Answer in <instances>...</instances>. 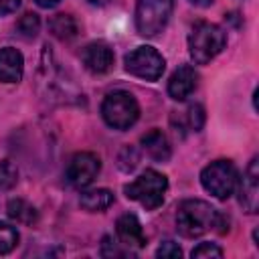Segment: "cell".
Listing matches in <instances>:
<instances>
[{
  "mask_svg": "<svg viewBox=\"0 0 259 259\" xmlns=\"http://www.w3.org/2000/svg\"><path fill=\"white\" fill-rule=\"evenodd\" d=\"M219 210L212 208L206 200L200 198H188L182 200L176 212V229L182 237L186 239H194L200 237L204 233H208L210 229H214Z\"/></svg>",
  "mask_w": 259,
  "mask_h": 259,
  "instance_id": "obj_1",
  "label": "cell"
},
{
  "mask_svg": "<svg viewBox=\"0 0 259 259\" xmlns=\"http://www.w3.org/2000/svg\"><path fill=\"white\" fill-rule=\"evenodd\" d=\"M227 45V34L219 24L200 20L190 28L188 34V53L196 65L210 63Z\"/></svg>",
  "mask_w": 259,
  "mask_h": 259,
  "instance_id": "obj_2",
  "label": "cell"
},
{
  "mask_svg": "<svg viewBox=\"0 0 259 259\" xmlns=\"http://www.w3.org/2000/svg\"><path fill=\"white\" fill-rule=\"evenodd\" d=\"M166 190H168V178L154 168L144 170L134 182L123 186L125 196L138 200L146 210H154L162 206Z\"/></svg>",
  "mask_w": 259,
  "mask_h": 259,
  "instance_id": "obj_3",
  "label": "cell"
},
{
  "mask_svg": "<svg viewBox=\"0 0 259 259\" xmlns=\"http://www.w3.org/2000/svg\"><path fill=\"white\" fill-rule=\"evenodd\" d=\"M103 121L113 130H130L140 117V103L130 91H111L101 103Z\"/></svg>",
  "mask_w": 259,
  "mask_h": 259,
  "instance_id": "obj_4",
  "label": "cell"
},
{
  "mask_svg": "<svg viewBox=\"0 0 259 259\" xmlns=\"http://www.w3.org/2000/svg\"><path fill=\"white\" fill-rule=\"evenodd\" d=\"M174 10V0H138L136 2V30L142 36H158Z\"/></svg>",
  "mask_w": 259,
  "mask_h": 259,
  "instance_id": "obj_5",
  "label": "cell"
},
{
  "mask_svg": "<svg viewBox=\"0 0 259 259\" xmlns=\"http://www.w3.org/2000/svg\"><path fill=\"white\" fill-rule=\"evenodd\" d=\"M239 182V172L231 160H214L200 172V184L219 200H227Z\"/></svg>",
  "mask_w": 259,
  "mask_h": 259,
  "instance_id": "obj_6",
  "label": "cell"
},
{
  "mask_svg": "<svg viewBox=\"0 0 259 259\" xmlns=\"http://www.w3.org/2000/svg\"><path fill=\"white\" fill-rule=\"evenodd\" d=\"M164 67H166L164 57L154 47L148 45H142L125 55V71L146 81H158L164 73Z\"/></svg>",
  "mask_w": 259,
  "mask_h": 259,
  "instance_id": "obj_7",
  "label": "cell"
},
{
  "mask_svg": "<svg viewBox=\"0 0 259 259\" xmlns=\"http://www.w3.org/2000/svg\"><path fill=\"white\" fill-rule=\"evenodd\" d=\"M101 160L93 152H79L71 158L67 166V180L73 188H87L99 174Z\"/></svg>",
  "mask_w": 259,
  "mask_h": 259,
  "instance_id": "obj_8",
  "label": "cell"
},
{
  "mask_svg": "<svg viewBox=\"0 0 259 259\" xmlns=\"http://www.w3.org/2000/svg\"><path fill=\"white\" fill-rule=\"evenodd\" d=\"M81 59L87 71H91L93 75H103L113 67L115 57H113V49L105 40H95L83 49Z\"/></svg>",
  "mask_w": 259,
  "mask_h": 259,
  "instance_id": "obj_9",
  "label": "cell"
},
{
  "mask_svg": "<svg viewBox=\"0 0 259 259\" xmlns=\"http://www.w3.org/2000/svg\"><path fill=\"white\" fill-rule=\"evenodd\" d=\"M239 202L247 212H257V204H259V158L255 156L249 166L247 172L241 180L239 186Z\"/></svg>",
  "mask_w": 259,
  "mask_h": 259,
  "instance_id": "obj_10",
  "label": "cell"
},
{
  "mask_svg": "<svg viewBox=\"0 0 259 259\" xmlns=\"http://www.w3.org/2000/svg\"><path fill=\"white\" fill-rule=\"evenodd\" d=\"M198 87V73L190 65H180L168 81V95L176 101H184Z\"/></svg>",
  "mask_w": 259,
  "mask_h": 259,
  "instance_id": "obj_11",
  "label": "cell"
},
{
  "mask_svg": "<svg viewBox=\"0 0 259 259\" xmlns=\"http://www.w3.org/2000/svg\"><path fill=\"white\" fill-rule=\"evenodd\" d=\"M115 233H117L119 243L125 247L142 249L146 245V235H144V229H142L136 214H130V212L121 214L115 223Z\"/></svg>",
  "mask_w": 259,
  "mask_h": 259,
  "instance_id": "obj_12",
  "label": "cell"
},
{
  "mask_svg": "<svg viewBox=\"0 0 259 259\" xmlns=\"http://www.w3.org/2000/svg\"><path fill=\"white\" fill-rule=\"evenodd\" d=\"M22 73H24L22 53L12 47L0 49V81L2 83H18L22 79Z\"/></svg>",
  "mask_w": 259,
  "mask_h": 259,
  "instance_id": "obj_13",
  "label": "cell"
},
{
  "mask_svg": "<svg viewBox=\"0 0 259 259\" xmlns=\"http://www.w3.org/2000/svg\"><path fill=\"white\" fill-rule=\"evenodd\" d=\"M142 148L156 162H166L172 154L170 142L162 130H150L148 134H144L142 136Z\"/></svg>",
  "mask_w": 259,
  "mask_h": 259,
  "instance_id": "obj_14",
  "label": "cell"
},
{
  "mask_svg": "<svg viewBox=\"0 0 259 259\" xmlns=\"http://www.w3.org/2000/svg\"><path fill=\"white\" fill-rule=\"evenodd\" d=\"M79 204L89 212H101V210H105L113 204V192L107 190V188L85 190V192H81Z\"/></svg>",
  "mask_w": 259,
  "mask_h": 259,
  "instance_id": "obj_15",
  "label": "cell"
},
{
  "mask_svg": "<svg viewBox=\"0 0 259 259\" xmlns=\"http://www.w3.org/2000/svg\"><path fill=\"white\" fill-rule=\"evenodd\" d=\"M6 212L12 221L20 223V225H34L38 221V210L24 198H10L6 204Z\"/></svg>",
  "mask_w": 259,
  "mask_h": 259,
  "instance_id": "obj_16",
  "label": "cell"
},
{
  "mask_svg": "<svg viewBox=\"0 0 259 259\" xmlns=\"http://www.w3.org/2000/svg\"><path fill=\"white\" fill-rule=\"evenodd\" d=\"M51 32L61 40H71L77 36V22L71 14H57L49 22Z\"/></svg>",
  "mask_w": 259,
  "mask_h": 259,
  "instance_id": "obj_17",
  "label": "cell"
},
{
  "mask_svg": "<svg viewBox=\"0 0 259 259\" xmlns=\"http://www.w3.org/2000/svg\"><path fill=\"white\" fill-rule=\"evenodd\" d=\"M16 245H18V231L8 223H0V255L10 253Z\"/></svg>",
  "mask_w": 259,
  "mask_h": 259,
  "instance_id": "obj_18",
  "label": "cell"
},
{
  "mask_svg": "<svg viewBox=\"0 0 259 259\" xmlns=\"http://www.w3.org/2000/svg\"><path fill=\"white\" fill-rule=\"evenodd\" d=\"M16 28H18V32H20L24 38H32V36H36L38 30H40V20H38V16H36L34 12H26L24 16H20Z\"/></svg>",
  "mask_w": 259,
  "mask_h": 259,
  "instance_id": "obj_19",
  "label": "cell"
},
{
  "mask_svg": "<svg viewBox=\"0 0 259 259\" xmlns=\"http://www.w3.org/2000/svg\"><path fill=\"white\" fill-rule=\"evenodd\" d=\"M18 180V170L10 160L0 162V190H8L16 184Z\"/></svg>",
  "mask_w": 259,
  "mask_h": 259,
  "instance_id": "obj_20",
  "label": "cell"
},
{
  "mask_svg": "<svg viewBox=\"0 0 259 259\" xmlns=\"http://www.w3.org/2000/svg\"><path fill=\"white\" fill-rule=\"evenodd\" d=\"M186 121H188V127L192 132H200L202 125H204V109H202V105H198V103L190 105L188 111H186Z\"/></svg>",
  "mask_w": 259,
  "mask_h": 259,
  "instance_id": "obj_21",
  "label": "cell"
},
{
  "mask_svg": "<svg viewBox=\"0 0 259 259\" xmlns=\"http://www.w3.org/2000/svg\"><path fill=\"white\" fill-rule=\"evenodd\" d=\"M190 255L192 257H223V249L214 243H198Z\"/></svg>",
  "mask_w": 259,
  "mask_h": 259,
  "instance_id": "obj_22",
  "label": "cell"
},
{
  "mask_svg": "<svg viewBox=\"0 0 259 259\" xmlns=\"http://www.w3.org/2000/svg\"><path fill=\"white\" fill-rule=\"evenodd\" d=\"M156 257H160V259H180V257H182V249H180L176 243L166 241V243H162V245L158 247Z\"/></svg>",
  "mask_w": 259,
  "mask_h": 259,
  "instance_id": "obj_23",
  "label": "cell"
},
{
  "mask_svg": "<svg viewBox=\"0 0 259 259\" xmlns=\"http://www.w3.org/2000/svg\"><path fill=\"white\" fill-rule=\"evenodd\" d=\"M20 6V0H0V16L14 12Z\"/></svg>",
  "mask_w": 259,
  "mask_h": 259,
  "instance_id": "obj_24",
  "label": "cell"
},
{
  "mask_svg": "<svg viewBox=\"0 0 259 259\" xmlns=\"http://www.w3.org/2000/svg\"><path fill=\"white\" fill-rule=\"evenodd\" d=\"M40 8H53V6H57L61 0H34Z\"/></svg>",
  "mask_w": 259,
  "mask_h": 259,
  "instance_id": "obj_25",
  "label": "cell"
},
{
  "mask_svg": "<svg viewBox=\"0 0 259 259\" xmlns=\"http://www.w3.org/2000/svg\"><path fill=\"white\" fill-rule=\"evenodd\" d=\"M194 6H200V8H204V6H210L214 0H190Z\"/></svg>",
  "mask_w": 259,
  "mask_h": 259,
  "instance_id": "obj_26",
  "label": "cell"
},
{
  "mask_svg": "<svg viewBox=\"0 0 259 259\" xmlns=\"http://www.w3.org/2000/svg\"><path fill=\"white\" fill-rule=\"evenodd\" d=\"M89 2H93V4H103V2H107V0H89Z\"/></svg>",
  "mask_w": 259,
  "mask_h": 259,
  "instance_id": "obj_27",
  "label": "cell"
}]
</instances>
